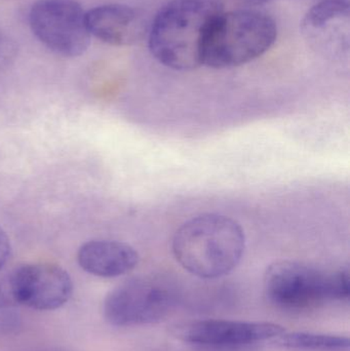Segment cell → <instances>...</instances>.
Instances as JSON below:
<instances>
[{
  "instance_id": "obj_17",
  "label": "cell",
  "mask_w": 350,
  "mask_h": 351,
  "mask_svg": "<svg viewBox=\"0 0 350 351\" xmlns=\"http://www.w3.org/2000/svg\"><path fill=\"white\" fill-rule=\"evenodd\" d=\"M240 4L249 6V8H254V6L264 5L268 2L275 1V0H236Z\"/></svg>"
},
{
  "instance_id": "obj_11",
  "label": "cell",
  "mask_w": 350,
  "mask_h": 351,
  "mask_svg": "<svg viewBox=\"0 0 350 351\" xmlns=\"http://www.w3.org/2000/svg\"><path fill=\"white\" fill-rule=\"evenodd\" d=\"M273 341L279 348L298 351H349L350 346L347 336L308 332H285Z\"/></svg>"
},
{
  "instance_id": "obj_5",
  "label": "cell",
  "mask_w": 350,
  "mask_h": 351,
  "mask_svg": "<svg viewBox=\"0 0 350 351\" xmlns=\"http://www.w3.org/2000/svg\"><path fill=\"white\" fill-rule=\"evenodd\" d=\"M176 302L172 289L152 278H135L113 289L105 299L104 315L114 327L158 323Z\"/></svg>"
},
{
  "instance_id": "obj_2",
  "label": "cell",
  "mask_w": 350,
  "mask_h": 351,
  "mask_svg": "<svg viewBox=\"0 0 350 351\" xmlns=\"http://www.w3.org/2000/svg\"><path fill=\"white\" fill-rule=\"evenodd\" d=\"M246 249L245 232L229 217L203 214L177 230L173 252L185 270L197 278L214 280L234 271Z\"/></svg>"
},
{
  "instance_id": "obj_14",
  "label": "cell",
  "mask_w": 350,
  "mask_h": 351,
  "mask_svg": "<svg viewBox=\"0 0 350 351\" xmlns=\"http://www.w3.org/2000/svg\"><path fill=\"white\" fill-rule=\"evenodd\" d=\"M18 317L10 313V309H0V333L12 331L18 325Z\"/></svg>"
},
{
  "instance_id": "obj_16",
  "label": "cell",
  "mask_w": 350,
  "mask_h": 351,
  "mask_svg": "<svg viewBox=\"0 0 350 351\" xmlns=\"http://www.w3.org/2000/svg\"><path fill=\"white\" fill-rule=\"evenodd\" d=\"M12 47L8 41L0 38V65L12 56Z\"/></svg>"
},
{
  "instance_id": "obj_9",
  "label": "cell",
  "mask_w": 350,
  "mask_h": 351,
  "mask_svg": "<svg viewBox=\"0 0 350 351\" xmlns=\"http://www.w3.org/2000/svg\"><path fill=\"white\" fill-rule=\"evenodd\" d=\"M86 24L90 35L115 47L138 43L146 30L141 14L125 4H104L88 10Z\"/></svg>"
},
{
  "instance_id": "obj_13",
  "label": "cell",
  "mask_w": 350,
  "mask_h": 351,
  "mask_svg": "<svg viewBox=\"0 0 350 351\" xmlns=\"http://www.w3.org/2000/svg\"><path fill=\"white\" fill-rule=\"evenodd\" d=\"M4 268V267H3ZM0 269V309L18 306L12 284V269Z\"/></svg>"
},
{
  "instance_id": "obj_7",
  "label": "cell",
  "mask_w": 350,
  "mask_h": 351,
  "mask_svg": "<svg viewBox=\"0 0 350 351\" xmlns=\"http://www.w3.org/2000/svg\"><path fill=\"white\" fill-rule=\"evenodd\" d=\"M285 332V328L277 324L225 319L183 322L171 328V335L175 339L216 351L246 350L275 339Z\"/></svg>"
},
{
  "instance_id": "obj_12",
  "label": "cell",
  "mask_w": 350,
  "mask_h": 351,
  "mask_svg": "<svg viewBox=\"0 0 350 351\" xmlns=\"http://www.w3.org/2000/svg\"><path fill=\"white\" fill-rule=\"evenodd\" d=\"M349 0H318L302 20L303 28L318 30L333 21L349 18Z\"/></svg>"
},
{
  "instance_id": "obj_1",
  "label": "cell",
  "mask_w": 350,
  "mask_h": 351,
  "mask_svg": "<svg viewBox=\"0 0 350 351\" xmlns=\"http://www.w3.org/2000/svg\"><path fill=\"white\" fill-rule=\"evenodd\" d=\"M223 12L221 0H171L152 22L150 53L171 69H197L210 30Z\"/></svg>"
},
{
  "instance_id": "obj_6",
  "label": "cell",
  "mask_w": 350,
  "mask_h": 351,
  "mask_svg": "<svg viewBox=\"0 0 350 351\" xmlns=\"http://www.w3.org/2000/svg\"><path fill=\"white\" fill-rule=\"evenodd\" d=\"M29 25L35 37L57 55L78 57L90 47L86 12L76 0H39L31 8Z\"/></svg>"
},
{
  "instance_id": "obj_3",
  "label": "cell",
  "mask_w": 350,
  "mask_h": 351,
  "mask_svg": "<svg viewBox=\"0 0 350 351\" xmlns=\"http://www.w3.org/2000/svg\"><path fill=\"white\" fill-rule=\"evenodd\" d=\"M277 38L275 19L260 10L223 12L203 47V65L215 69L238 67L264 55Z\"/></svg>"
},
{
  "instance_id": "obj_10",
  "label": "cell",
  "mask_w": 350,
  "mask_h": 351,
  "mask_svg": "<svg viewBox=\"0 0 350 351\" xmlns=\"http://www.w3.org/2000/svg\"><path fill=\"white\" fill-rule=\"evenodd\" d=\"M80 267L99 278H117L135 269L139 263L137 251L127 243L107 239H95L78 250Z\"/></svg>"
},
{
  "instance_id": "obj_4",
  "label": "cell",
  "mask_w": 350,
  "mask_h": 351,
  "mask_svg": "<svg viewBox=\"0 0 350 351\" xmlns=\"http://www.w3.org/2000/svg\"><path fill=\"white\" fill-rule=\"evenodd\" d=\"M263 286L275 306L300 311L327 301L347 300L350 276L349 269L325 271L300 262L279 261L267 268Z\"/></svg>"
},
{
  "instance_id": "obj_15",
  "label": "cell",
  "mask_w": 350,
  "mask_h": 351,
  "mask_svg": "<svg viewBox=\"0 0 350 351\" xmlns=\"http://www.w3.org/2000/svg\"><path fill=\"white\" fill-rule=\"evenodd\" d=\"M10 256V243L6 233L0 228V269L4 267Z\"/></svg>"
},
{
  "instance_id": "obj_8",
  "label": "cell",
  "mask_w": 350,
  "mask_h": 351,
  "mask_svg": "<svg viewBox=\"0 0 350 351\" xmlns=\"http://www.w3.org/2000/svg\"><path fill=\"white\" fill-rule=\"evenodd\" d=\"M18 305L36 311H55L65 305L73 292L69 274L53 264H25L12 269Z\"/></svg>"
}]
</instances>
